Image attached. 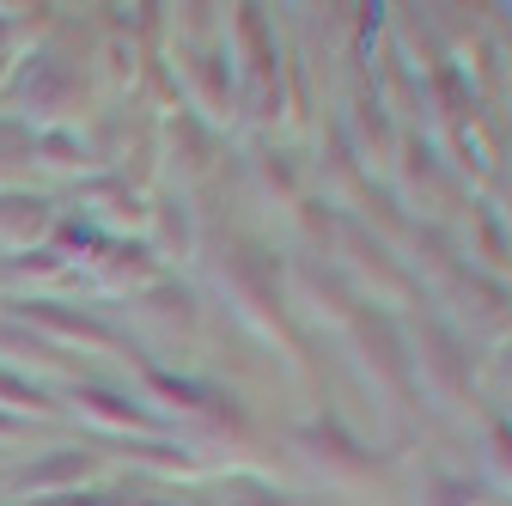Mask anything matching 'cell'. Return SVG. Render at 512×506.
<instances>
[{
  "instance_id": "1",
  "label": "cell",
  "mask_w": 512,
  "mask_h": 506,
  "mask_svg": "<svg viewBox=\"0 0 512 506\" xmlns=\"http://www.w3.org/2000/svg\"><path fill=\"white\" fill-rule=\"evenodd\" d=\"M74 470H86V458H49V464H37V470H25L19 476V488H43V482H61V476H74Z\"/></svg>"
}]
</instances>
